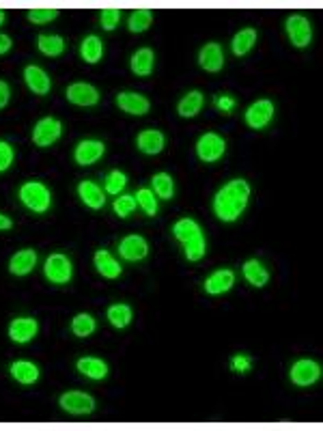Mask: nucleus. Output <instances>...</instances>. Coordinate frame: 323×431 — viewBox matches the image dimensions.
<instances>
[{"label":"nucleus","instance_id":"f257e3e1","mask_svg":"<svg viewBox=\"0 0 323 431\" xmlns=\"http://www.w3.org/2000/svg\"><path fill=\"white\" fill-rule=\"evenodd\" d=\"M250 201V186L246 179H231L213 197V213L222 222H235L246 211Z\"/></svg>","mask_w":323,"mask_h":431},{"label":"nucleus","instance_id":"f03ea898","mask_svg":"<svg viewBox=\"0 0 323 431\" xmlns=\"http://www.w3.org/2000/svg\"><path fill=\"white\" fill-rule=\"evenodd\" d=\"M22 205L35 213H46L52 207V192L44 182H24L17 190Z\"/></svg>","mask_w":323,"mask_h":431},{"label":"nucleus","instance_id":"7ed1b4c3","mask_svg":"<svg viewBox=\"0 0 323 431\" xmlns=\"http://www.w3.org/2000/svg\"><path fill=\"white\" fill-rule=\"evenodd\" d=\"M44 274L52 285H67L73 276V265L67 254L54 252L44 263Z\"/></svg>","mask_w":323,"mask_h":431},{"label":"nucleus","instance_id":"20e7f679","mask_svg":"<svg viewBox=\"0 0 323 431\" xmlns=\"http://www.w3.org/2000/svg\"><path fill=\"white\" fill-rule=\"evenodd\" d=\"M225 151H227V141L216 132H207L196 141V155H198V160L205 164L218 162L222 155H225Z\"/></svg>","mask_w":323,"mask_h":431},{"label":"nucleus","instance_id":"39448f33","mask_svg":"<svg viewBox=\"0 0 323 431\" xmlns=\"http://www.w3.org/2000/svg\"><path fill=\"white\" fill-rule=\"evenodd\" d=\"M285 30H287V37L289 42L295 46V48H306L311 46L313 42V26H311V19L302 13H293L287 17L285 22Z\"/></svg>","mask_w":323,"mask_h":431},{"label":"nucleus","instance_id":"423d86ee","mask_svg":"<svg viewBox=\"0 0 323 431\" xmlns=\"http://www.w3.org/2000/svg\"><path fill=\"white\" fill-rule=\"evenodd\" d=\"M60 136H63V123H60L56 116H44L39 119L33 127V143L37 147H52Z\"/></svg>","mask_w":323,"mask_h":431},{"label":"nucleus","instance_id":"0eeeda50","mask_svg":"<svg viewBox=\"0 0 323 431\" xmlns=\"http://www.w3.org/2000/svg\"><path fill=\"white\" fill-rule=\"evenodd\" d=\"M289 378L299 388L313 386L321 378V364L317 360H311V358H299L291 364Z\"/></svg>","mask_w":323,"mask_h":431},{"label":"nucleus","instance_id":"6e6552de","mask_svg":"<svg viewBox=\"0 0 323 431\" xmlns=\"http://www.w3.org/2000/svg\"><path fill=\"white\" fill-rule=\"evenodd\" d=\"M274 112H276V106L272 100H256L254 104L246 108V114H244L246 125L250 130H263L272 123Z\"/></svg>","mask_w":323,"mask_h":431},{"label":"nucleus","instance_id":"1a4fd4ad","mask_svg":"<svg viewBox=\"0 0 323 431\" xmlns=\"http://www.w3.org/2000/svg\"><path fill=\"white\" fill-rule=\"evenodd\" d=\"M58 405L73 416H87L95 410V399L87 393H80V390H69V393L60 395Z\"/></svg>","mask_w":323,"mask_h":431},{"label":"nucleus","instance_id":"9d476101","mask_svg":"<svg viewBox=\"0 0 323 431\" xmlns=\"http://www.w3.org/2000/svg\"><path fill=\"white\" fill-rule=\"evenodd\" d=\"M104 153H106V145L102 141L87 139V141H80L78 147L73 149V160L80 166H91L102 160Z\"/></svg>","mask_w":323,"mask_h":431},{"label":"nucleus","instance_id":"9b49d317","mask_svg":"<svg viewBox=\"0 0 323 431\" xmlns=\"http://www.w3.org/2000/svg\"><path fill=\"white\" fill-rule=\"evenodd\" d=\"M119 254L130 263L143 261L149 254V242L143 235H128V238L119 242Z\"/></svg>","mask_w":323,"mask_h":431},{"label":"nucleus","instance_id":"f8f14e48","mask_svg":"<svg viewBox=\"0 0 323 431\" xmlns=\"http://www.w3.org/2000/svg\"><path fill=\"white\" fill-rule=\"evenodd\" d=\"M116 106L132 114V116H143L151 110V102L143 93H136V91H123L116 95Z\"/></svg>","mask_w":323,"mask_h":431},{"label":"nucleus","instance_id":"ddd939ff","mask_svg":"<svg viewBox=\"0 0 323 431\" xmlns=\"http://www.w3.org/2000/svg\"><path fill=\"white\" fill-rule=\"evenodd\" d=\"M235 285V272L229 270V267H220L216 272H211L209 276L205 279L203 287L209 296H222V293L231 291Z\"/></svg>","mask_w":323,"mask_h":431},{"label":"nucleus","instance_id":"4468645a","mask_svg":"<svg viewBox=\"0 0 323 431\" xmlns=\"http://www.w3.org/2000/svg\"><path fill=\"white\" fill-rule=\"evenodd\" d=\"M39 332V324L33 317H17L9 324V339L13 343H30Z\"/></svg>","mask_w":323,"mask_h":431},{"label":"nucleus","instance_id":"2eb2a0df","mask_svg":"<svg viewBox=\"0 0 323 431\" xmlns=\"http://www.w3.org/2000/svg\"><path fill=\"white\" fill-rule=\"evenodd\" d=\"M198 65H200V69H205L209 73H218L222 67H225V52H222V46L216 42L205 44L198 52Z\"/></svg>","mask_w":323,"mask_h":431},{"label":"nucleus","instance_id":"dca6fc26","mask_svg":"<svg viewBox=\"0 0 323 431\" xmlns=\"http://www.w3.org/2000/svg\"><path fill=\"white\" fill-rule=\"evenodd\" d=\"M67 100L76 106H95L99 102V91L89 82H73L65 91Z\"/></svg>","mask_w":323,"mask_h":431},{"label":"nucleus","instance_id":"f3484780","mask_svg":"<svg viewBox=\"0 0 323 431\" xmlns=\"http://www.w3.org/2000/svg\"><path fill=\"white\" fill-rule=\"evenodd\" d=\"M24 82L35 95H48L52 89V80L46 69L39 65H26L24 67Z\"/></svg>","mask_w":323,"mask_h":431},{"label":"nucleus","instance_id":"a211bd4d","mask_svg":"<svg viewBox=\"0 0 323 431\" xmlns=\"http://www.w3.org/2000/svg\"><path fill=\"white\" fill-rule=\"evenodd\" d=\"M153 67H155V52L151 48H138L132 54L130 69H132L134 76H138V78H149L153 73Z\"/></svg>","mask_w":323,"mask_h":431},{"label":"nucleus","instance_id":"6ab92c4d","mask_svg":"<svg viewBox=\"0 0 323 431\" xmlns=\"http://www.w3.org/2000/svg\"><path fill=\"white\" fill-rule=\"evenodd\" d=\"M164 145H166V139H164V134H162L159 130H143L138 134V139H136V147L143 151L145 155L162 153Z\"/></svg>","mask_w":323,"mask_h":431},{"label":"nucleus","instance_id":"aec40b11","mask_svg":"<svg viewBox=\"0 0 323 431\" xmlns=\"http://www.w3.org/2000/svg\"><path fill=\"white\" fill-rule=\"evenodd\" d=\"M37 265V252L33 248H24V250H17L11 261H9V272L13 276H26L30 274Z\"/></svg>","mask_w":323,"mask_h":431},{"label":"nucleus","instance_id":"412c9836","mask_svg":"<svg viewBox=\"0 0 323 431\" xmlns=\"http://www.w3.org/2000/svg\"><path fill=\"white\" fill-rule=\"evenodd\" d=\"M78 197L89 209H102L106 205L104 190L99 188L95 182H80L78 184Z\"/></svg>","mask_w":323,"mask_h":431},{"label":"nucleus","instance_id":"4be33fe9","mask_svg":"<svg viewBox=\"0 0 323 431\" xmlns=\"http://www.w3.org/2000/svg\"><path fill=\"white\" fill-rule=\"evenodd\" d=\"M93 263H95L97 272L102 274L104 279H108V281L119 279V276H121V272H123V267H121V263L112 257V254H110L106 248H102V250H97V252H95Z\"/></svg>","mask_w":323,"mask_h":431},{"label":"nucleus","instance_id":"5701e85b","mask_svg":"<svg viewBox=\"0 0 323 431\" xmlns=\"http://www.w3.org/2000/svg\"><path fill=\"white\" fill-rule=\"evenodd\" d=\"M76 369L80 371L82 376H87L89 380H95V382H102L106 380L108 376V364L102 360V358H95V356H85L76 362Z\"/></svg>","mask_w":323,"mask_h":431},{"label":"nucleus","instance_id":"b1692460","mask_svg":"<svg viewBox=\"0 0 323 431\" xmlns=\"http://www.w3.org/2000/svg\"><path fill=\"white\" fill-rule=\"evenodd\" d=\"M11 378L17 382V384H24V386H30L39 380V376H42V371H39V367L30 360H15L11 364Z\"/></svg>","mask_w":323,"mask_h":431},{"label":"nucleus","instance_id":"393cba45","mask_svg":"<svg viewBox=\"0 0 323 431\" xmlns=\"http://www.w3.org/2000/svg\"><path fill=\"white\" fill-rule=\"evenodd\" d=\"M203 106H205V95L200 91H190L179 100L177 112H179V116H184V119H192V116H196L200 110H203Z\"/></svg>","mask_w":323,"mask_h":431},{"label":"nucleus","instance_id":"a878e982","mask_svg":"<svg viewBox=\"0 0 323 431\" xmlns=\"http://www.w3.org/2000/svg\"><path fill=\"white\" fill-rule=\"evenodd\" d=\"M241 272H244V279L252 287H256V289L265 287L270 283V272H268V267L261 263L259 259H248L244 263V267H241Z\"/></svg>","mask_w":323,"mask_h":431},{"label":"nucleus","instance_id":"bb28decb","mask_svg":"<svg viewBox=\"0 0 323 431\" xmlns=\"http://www.w3.org/2000/svg\"><path fill=\"white\" fill-rule=\"evenodd\" d=\"M80 56H82V61H87L89 65H95L102 61V56H104L102 39H99L97 35H87L82 39V44H80Z\"/></svg>","mask_w":323,"mask_h":431},{"label":"nucleus","instance_id":"cd10ccee","mask_svg":"<svg viewBox=\"0 0 323 431\" xmlns=\"http://www.w3.org/2000/svg\"><path fill=\"white\" fill-rule=\"evenodd\" d=\"M106 319L110 322V326H114L116 330H123V328H128L130 324H132V319H134V310H132V306L130 304H112V306H108V310H106Z\"/></svg>","mask_w":323,"mask_h":431},{"label":"nucleus","instance_id":"c85d7f7f","mask_svg":"<svg viewBox=\"0 0 323 431\" xmlns=\"http://www.w3.org/2000/svg\"><path fill=\"white\" fill-rule=\"evenodd\" d=\"M173 235L181 244H188L190 240L203 235V229H200V225L194 218H181L173 225Z\"/></svg>","mask_w":323,"mask_h":431},{"label":"nucleus","instance_id":"c756f323","mask_svg":"<svg viewBox=\"0 0 323 431\" xmlns=\"http://www.w3.org/2000/svg\"><path fill=\"white\" fill-rule=\"evenodd\" d=\"M256 44V30L254 28H241L231 42V50L235 56H246Z\"/></svg>","mask_w":323,"mask_h":431},{"label":"nucleus","instance_id":"7c9ffc66","mask_svg":"<svg viewBox=\"0 0 323 431\" xmlns=\"http://www.w3.org/2000/svg\"><path fill=\"white\" fill-rule=\"evenodd\" d=\"M37 48L46 56H60L65 52V39L60 35H39Z\"/></svg>","mask_w":323,"mask_h":431},{"label":"nucleus","instance_id":"2f4dec72","mask_svg":"<svg viewBox=\"0 0 323 431\" xmlns=\"http://www.w3.org/2000/svg\"><path fill=\"white\" fill-rule=\"evenodd\" d=\"M151 184H153L155 197L164 199V201H171L175 197V182H173V177L168 173H155Z\"/></svg>","mask_w":323,"mask_h":431},{"label":"nucleus","instance_id":"473e14b6","mask_svg":"<svg viewBox=\"0 0 323 431\" xmlns=\"http://www.w3.org/2000/svg\"><path fill=\"white\" fill-rule=\"evenodd\" d=\"M95 328H97V322H95L93 315H89V313H78V315L71 319V332L80 339L91 337L95 332Z\"/></svg>","mask_w":323,"mask_h":431},{"label":"nucleus","instance_id":"72a5a7b5","mask_svg":"<svg viewBox=\"0 0 323 431\" xmlns=\"http://www.w3.org/2000/svg\"><path fill=\"white\" fill-rule=\"evenodd\" d=\"M153 22V11L151 9H136L128 17V28L130 33H145Z\"/></svg>","mask_w":323,"mask_h":431},{"label":"nucleus","instance_id":"f704fd0d","mask_svg":"<svg viewBox=\"0 0 323 431\" xmlns=\"http://www.w3.org/2000/svg\"><path fill=\"white\" fill-rule=\"evenodd\" d=\"M184 250H186V259L188 261H200L207 254V240H205V235H198V238H194L188 244H184Z\"/></svg>","mask_w":323,"mask_h":431},{"label":"nucleus","instance_id":"c9c22d12","mask_svg":"<svg viewBox=\"0 0 323 431\" xmlns=\"http://www.w3.org/2000/svg\"><path fill=\"white\" fill-rule=\"evenodd\" d=\"M136 203H138V207L143 209L147 216H155L157 213V199H155V192L153 190H149V188H140L138 192H136Z\"/></svg>","mask_w":323,"mask_h":431},{"label":"nucleus","instance_id":"e433bc0d","mask_svg":"<svg viewBox=\"0 0 323 431\" xmlns=\"http://www.w3.org/2000/svg\"><path fill=\"white\" fill-rule=\"evenodd\" d=\"M28 22L35 24V26H44L48 22H52V19L58 17V9H48V7H37V9H28L26 13Z\"/></svg>","mask_w":323,"mask_h":431},{"label":"nucleus","instance_id":"4c0bfd02","mask_svg":"<svg viewBox=\"0 0 323 431\" xmlns=\"http://www.w3.org/2000/svg\"><path fill=\"white\" fill-rule=\"evenodd\" d=\"M128 186V175L125 173H121V170H110L108 173V177L104 182V188L108 194H114V197H119L121 190H123Z\"/></svg>","mask_w":323,"mask_h":431},{"label":"nucleus","instance_id":"58836bf2","mask_svg":"<svg viewBox=\"0 0 323 431\" xmlns=\"http://www.w3.org/2000/svg\"><path fill=\"white\" fill-rule=\"evenodd\" d=\"M136 207H138V203L132 194H121L119 199H114V213L121 216V218H128L130 213H134Z\"/></svg>","mask_w":323,"mask_h":431},{"label":"nucleus","instance_id":"ea45409f","mask_svg":"<svg viewBox=\"0 0 323 431\" xmlns=\"http://www.w3.org/2000/svg\"><path fill=\"white\" fill-rule=\"evenodd\" d=\"M119 22H121V9L110 7V9H104L102 15H99V24H102L104 30H114Z\"/></svg>","mask_w":323,"mask_h":431},{"label":"nucleus","instance_id":"a19ab883","mask_svg":"<svg viewBox=\"0 0 323 431\" xmlns=\"http://www.w3.org/2000/svg\"><path fill=\"white\" fill-rule=\"evenodd\" d=\"M13 160H15V151H13V147H11L7 141H0V173L9 170L11 164H13Z\"/></svg>","mask_w":323,"mask_h":431},{"label":"nucleus","instance_id":"79ce46f5","mask_svg":"<svg viewBox=\"0 0 323 431\" xmlns=\"http://www.w3.org/2000/svg\"><path fill=\"white\" fill-rule=\"evenodd\" d=\"M250 369H252V358L248 354H235L231 358V371H235V373H248Z\"/></svg>","mask_w":323,"mask_h":431},{"label":"nucleus","instance_id":"37998d69","mask_svg":"<svg viewBox=\"0 0 323 431\" xmlns=\"http://www.w3.org/2000/svg\"><path fill=\"white\" fill-rule=\"evenodd\" d=\"M216 108L220 110V112H225V114H231L233 110H235V106H237V102H235V97L233 95H229V93H220L218 97H216Z\"/></svg>","mask_w":323,"mask_h":431},{"label":"nucleus","instance_id":"c03bdc74","mask_svg":"<svg viewBox=\"0 0 323 431\" xmlns=\"http://www.w3.org/2000/svg\"><path fill=\"white\" fill-rule=\"evenodd\" d=\"M9 100H11V87H9V82L0 80V110L9 104Z\"/></svg>","mask_w":323,"mask_h":431},{"label":"nucleus","instance_id":"a18cd8bd","mask_svg":"<svg viewBox=\"0 0 323 431\" xmlns=\"http://www.w3.org/2000/svg\"><path fill=\"white\" fill-rule=\"evenodd\" d=\"M11 48H13V39L9 35H5V33H0V56L7 54Z\"/></svg>","mask_w":323,"mask_h":431},{"label":"nucleus","instance_id":"49530a36","mask_svg":"<svg viewBox=\"0 0 323 431\" xmlns=\"http://www.w3.org/2000/svg\"><path fill=\"white\" fill-rule=\"evenodd\" d=\"M11 227H13V220L9 218L7 213H3V211H0V231H9Z\"/></svg>","mask_w":323,"mask_h":431},{"label":"nucleus","instance_id":"de8ad7c7","mask_svg":"<svg viewBox=\"0 0 323 431\" xmlns=\"http://www.w3.org/2000/svg\"><path fill=\"white\" fill-rule=\"evenodd\" d=\"M5 17H7V15H5V11H3V9H0V26H3V22H5Z\"/></svg>","mask_w":323,"mask_h":431}]
</instances>
